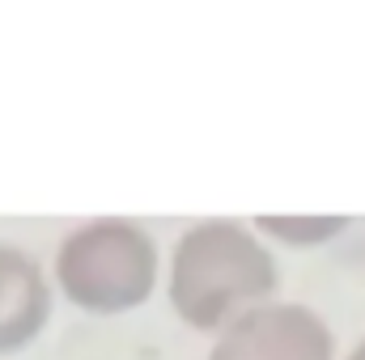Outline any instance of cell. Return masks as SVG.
Wrapping results in <instances>:
<instances>
[{"label":"cell","instance_id":"4","mask_svg":"<svg viewBox=\"0 0 365 360\" xmlns=\"http://www.w3.org/2000/svg\"><path fill=\"white\" fill-rule=\"evenodd\" d=\"M51 301L56 280H47L43 263L21 246L0 242V356H13L43 335Z\"/></svg>","mask_w":365,"mask_h":360},{"label":"cell","instance_id":"2","mask_svg":"<svg viewBox=\"0 0 365 360\" xmlns=\"http://www.w3.org/2000/svg\"><path fill=\"white\" fill-rule=\"evenodd\" d=\"M158 242L128 216H93L68 229L51 255L56 292L93 318H123L158 292Z\"/></svg>","mask_w":365,"mask_h":360},{"label":"cell","instance_id":"6","mask_svg":"<svg viewBox=\"0 0 365 360\" xmlns=\"http://www.w3.org/2000/svg\"><path fill=\"white\" fill-rule=\"evenodd\" d=\"M344 360H365V339H361V344H357V348H353V352H349Z\"/></svg>","mask_w":365,"mask_h":360},{"label":"cell","instance_id":"5","mask_svg":"<svg viewBox=\"0 0 365 360\" xmlns=\"http://www.w3.org/2000/svg\"><path fill=\"white\" fill-rule=\"evenodd\" d=\"M255 229L289 250H314L327 246L349 229V216H255Z\"/></svg>","mask_w":365,"mask_h":360},{"label":"cell","instance_id":"3","mask_svg":"<svg viewBox=\"0 0 365 360\" xmlns=\"http://www.w3.org/2000/svg\"><path fill=\"white\" fill-rule=\"evenodd\" d=\"M208 360H336V335L319 309L272 297L217 331Z\"/></svg>","mask_w":365,"mask_h":360},{"label":"cell","instance_id":"1","mask_svg":"<svg viewBox=\"0 0 365 360\" xmlns=\"http://www.w3.org/2000/svg\"><path fill=\"white\" fill-rule=\"evenodd\" d=\"M276 284L280 271L268 238L234 216L195 221L166 259L170 309L200 335H217L247 309L272 301Z\"/></svg>","mask_w":365,"mask_h":360}]
</instances>
